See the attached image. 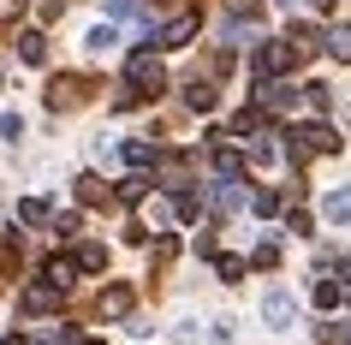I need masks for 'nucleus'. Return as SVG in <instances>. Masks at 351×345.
<instances>
[{"instance_id": "aec40b11", "label": "nucleus", "mask_w": 351, "mask_h": 345, "mask_svg": "<svg viewBox=\"0 0 351 345\" xmlns=\"http://www.w3.org/2000/svg\"><path fill=\"white\" fill-rule=\"evenodd\" d=\"M143 191H149V179H143V173L119 179V202H143Z\"/></svg>"}, {"instance_id": "5701e85b", "label": "nucleus", "mask_w": 351, "mask_h": 345, "mask_svg": "<svg viewBox=\"0 0 351 345\" xmlns=\"http://www.w3.org/2000/svg\"><path fill=\"white\" fill-rule=\"evenodd\" d=\"M0 137H6V143H19V137H24V119H19V113H0Z\"/></svg>"}, {"instance_id": "dca6fc26", "label": "nucleus", "mask_w": 351, "mask_h": 345, "mask_svg": "<svg viewBox=\"0 0 351 345\" xmlns=\"http://www.w3.org/2000/svg\"><path fill=\"white\" fill-rule=\"evenodd\" d=\"M54 304H60L54 286H30V292H24V309H54Z\"/></svg>"}, {"instance_id": "7ed1b4c3", "label": "nucleus", "mask_w": 351, "mask_h": 345, "mask_svg": "<svg viewBox=\"0 0 351 345\" xmlns=\"http://www.w3.org/2000/svg\"><path fill=\"white\" fill-rule=\"evenodd\" d=\"M125 78H131V90H137V95H155V90H167V72H161V60L149 54V48L125 60Z\"/></svg>"}, {"instance_id": "f3484780", "label": "nucleus", "mask_w": 351, "mask_h": 345, "mask_svg": "<svg viewBox=\"0 0 351 345\" xmlns=\"http://www.w3.org/2000/svg\"><path fill=\"white\" fill-rule=\"evenodd\" d=\"M19 220H24V226H42V220H48V202H42V197H24L19 202Z\"/></svg>"}, {"instance_id": "412c9836", "label": "nucleus", "mask_w": 351, "mask_h": 345, "mask_svg": "<svg viewBox=\"0 0 351 345\" xmlns=\"http://www.w3.org/2000/svg\"><path fill=\"white\" fill-rule=\"evenodd\" d=\"M77 226H84V215H77V209H66V215H54V233H60V238H77Z\"/></svg>"}, {"instance_id": "1a4fd4ad", "label": "nucleus", "mask_w": 351, "mask_h": 345, "mask_svg": "<svg viewBox=\"0 0 351 345\" xmlns=\"http://www.w3.org/2000/svg\"><path fill=\"white\" fill-rule=\"evenodd\" d=\"M244 167L250 161H244L239 149H215V173H221V179H244Z\"/></svg>"}, {"instance_id": "a878e982", "label": "nucleus", "mask_w": 351, "mask_h": 345, "mask_svg": "<svg viewBox=\"0 0 351 345\" xmlns=\"http://www.w3.org/2000/svg\"><path fill=\"white\" fill-rule=\"evenodd\" d=\"M280 209V191H256V215H274Z\"/></svg>"}, {"instance_id": "2eb2a0df", "label": "nucleus", "mask_w": 351, "mask_h": 345, "mask_svg": "<svg viewBox=\"0 0 351 345\" xmlns=\"http://www.w3.org/2000/svg\"><path fill=\"white\" fill-rule=\"evenodd\" d=\"M185 102H191L197 113H208V108H215V84H203V78H197V84L185 90Z\"/></svg>"}, {"instance_id": "4468645a", "label": "nucleus", "mask_w": 351, "mask_h": 345, "mask_svg": "<svg viewBox=\"0 0 351 345\" xmlns=\"http://www.w3.org/2000/svg\"><path fill=\"white\" fill-rule=\"evenodd\" d=\"M328 54L333 60H351V24H333V30H328Z\"/></svg>"}, {"instance_id": "0eeeda50", "label": "nucleus", "mask_w": 351, "mask_h": 345, "mask_svg": "<svg viewBox=\"0 0 351 345\" xmlns=\"http://www.w3.org/2000/svg\"><path fill=\"white\" fill-rule=\"evenodd\" d=\"M191 36H197V19H173V24H161V48H191Z\"/></svg>"}, {"instance_id": "9b49d317", "label": "nucleus", "mask_w": 351, "mask_h": 345, "mask_svg": "<svg viewBox=\"0 0 351 345\" xmlns=\"http://www.w3.org/2000/svg\"><path fill=\"white\" fill-rule=\"evenodd\" d=\"M315 309H339V298H346V286H339V280H315Z\"/></svg>"}, {"instance_id": "c756f323", "label": "nucleus", "mask_w": 351, "mask_h": 345, "mask_svg": "<svg viewBox=\"0 0 351 345\" xmlns=\"http://www.w3.org/2000/svg\"><path fill=\"white\" fill-rule=\"evenodd\" d=\"M84 345H101V340H84Z\"/></svg>"}, {"instance_id": "393cba45", "label": "nucleus", "mask_w": 351, "mask_h": 345, "mask_svg": "<svg viewBox=\"0 0 351 345\" xmlns=\"http://www.w3.org/2000/svg\"><path fill=\"white\" fill-rule=\"evenodd\" d=\"M36 345H72V327H48V333H42Z\"/></svg>"}, {"instance_id": "6e6552de", "label": "nucleus", "mask_w": 351, "mask_h": 345, "mask_svg": "<svg viewBox=\"0 0 351 345\" xmlns=\"http://www.w3.org/2000/svg\"><path fill=\"white\" fill-rule=\"evenodd\" d=\"M72 268H77V262H66V256H54V262H42V286L66 292V286H72Z\"/></svg>"}, {"instance_id": "cd10ccee", "label": "nucleus", "mask_w": 351, "mask_h": 345, "mask_svg": "<svg viewBox=\"0 0 351 345\" xmlns=\"http://www.w3.org/2000/svg\"><path fill=\"white\" fill-rule=\"evenodd\" d=\"M339 274H346V286H351V256H346V262H339Z\"/></svg>"}, {"instance_id": "39448f33", "label": "nucleus", "mask_w": 351, "mask_h": 345, "mask_svg": "<svg viewBox=\"0 0 351 345\" xmlns=\"http://www.w3.org/2000/svg\"><path fill=\"white\" fill-rule=\"evenodd\" d=\"M262 322H268V327H292V292H286V286H268V298H262Z\"/></svg>"}, {"instance_id": "bb28decb", "label": "nucleus", "mask_w": 351, "mask_h": 345, "mask_svg": "<svg viewBox=\"0 0 351 345\" xmlns=\"http://www.w3.org/2000/svg\"><path fill=\"white\" fill-rule=\"evenodd\" d=\"M173 345H197V322H179V327H173Z\"/></svg>"}, {"instance_id": "a211bd4d", "label": "nucleus", "mask_w": 351, "mask_h": 345, "mask_svg": "<svg viewBox=\"0 0 351 345\" xmlns=\"http://www.w3.org/2000/svg\"><path fill=\"white\" fill-rule=\"evenodd\" d=\"M113 42H119V30H113V24H95L90 30V54H108Z\"/></svg>"}, {"instance_id": "f03ea898", "label": "nucleus", "mask_w": 351, "mask_h": 345, "mask_svg": "<svg viewBox=\"0 0 351 345\" xmlns=\"http://www.w3.org/2000/svg\"><path fill=\"white\" fill-rule=\"evenodd\" d=\"M298 66V42H256L250 48V72H256V84H274L280 72H292Z\"/></svg>"}, {"instance_id": "b1692460", "label": "nucleus", "mask_w": 351, "mask_h": 345, "mask_svg": "<svg viewBox=\"0 0 351 345\" xmlns=\"http://www.w3.org/2000/svg\"><path fill=\"white\" fill-rule=\"evenodd\" d=\"M215 274H221V280H239V274H244V256H221V262H215Z\"/></svg>"}, {"instance_id": "423d86ee", "label": "nucleus", "mask_w": 351, "mask_h": 345, "mask_svg": "<svg viewBox=\"0 0 351 345\" xmlns=\"http://www.w3.org/2000/svg\"><path fill=\"white\" fill-rule=\"evenodd\" d=\"M322 215H328V226H351V185L328 191V202H322Z\"/></svg>"}, {"instance_id": "4be33fe9", "label": "nucleus", "mask_w": 351, "mask_h": 345, "mask_svg": "<svg viewBox=\"0 0 351 345\" xmlns=\"http://www.w3.org/2000/svg\"><path fill=\"white\" fill-rule=\"evenodd\" d=\"M304 95H310V108H315V113H328V108H333V95H328V84H304Z\"/></svg>"}, {"instance_id": "c85d7f7f", "label": "nucleus", "mask_w": 351, "mask_h": 345, "mask_svg": "<svg viewBox=\"0 0 351 345\" xmlns=\"http://www.w3.org/2000/svg\"><path fill=\"white\" fill-rule=\"evenodd\" d=\"M0 345H24V340H0Z\"/></svg>"}, {"instance_id": "f257e3e1", "label": "nucleus", "mask_w": 351, "mask_h": 345, "mask_svg": "<svg viewBox=\"0 0 351 345\" xmlns=\"http://www.w3.org/2000/svg\"><path fill=\"white\" fill-rule=\"evenodd\" d=\"M333 149H339V131H333L328 119H310V126H298V131H292V143H286V161L304 167L310 155H333Z\"/></svg>"}, {"instance_id": "9d476101", "label": "nucleus", "mask_w": 351, "mask_h": 345, "mask_svg": "<svg viewBox=\"0 0 351 345\" xmlns=\"http://www.w3.org/2000/svg\"><path fill=\"white\" fill-rule=\"evenodd\" d=\"M72 262H77L84 274H95V268H108V250H101V244H77V250H72Z\"/></svg>"}, {"instance_id": "20e7f679", "label": "nucleus", "mask_w": 351, "mask_h": 345, "mask_svg": "<svg viewBox=\"0 0 351 345\" xmlns=\"http://www.w3.org/2000/svg\"><path fill=\"white\" fill-rule=\"evenodd\" d=\"M203 202H208V215H232V209H244V191H239V179H215Z\"/></svg>"}, {"instance_id": "6ab92c4d", "label": "nucleus", "mask_w": 351, "mask_h": 345, "mask_svg": "<svg viewBox=\"0 0 351 345\" xmlns=\"http://www.w3.org/2000/svg\"><path fill=\"white\" fill-rule=\"evenodd\" d=\"M101 309H108V316H125V309H131V292H125V286L101 292Z\"/></svg>"}, {"instance_id": "ddd939ff", "label": "nucleus", "mask_w": 351, "mask_h": 345, "mask_svg": "<svg viewBox=\"0 0 351 345\" xmlns=\"http://www.w3.org/2000/svg\"><path fill=\"white\" fill-rule=\"evenodd\" d=\"M125 161H131V167H155V161H161V149L137 137V143H125Z\"/></svg>"}, {"instance_id": "f8f14e48", "label": "nucleus", "mask_w": 351, "mask_h": 345, "mask_svg": "<svg viewBox=\"0 0 351 345\" xmlns=\"http://www.w3.org/2000/svg\"><path fill=\"white\" fill-rule=\"evenodd\" d=\"M19 54L30 60V66H42V60H48V42H42V30H24V36H19Z\"/></svg>"}]
</instances>
